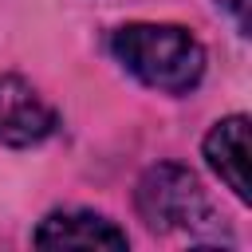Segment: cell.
I'll list each match as a JSON object with an SVG mask.
<instances>
[{"mask_svg": "<svg viewBox=\"0 0 252 252\" xmlns=\"http://www.w3.org/2000/svg\"><path fill=\"white\" fill-rule=\"evenodd\" d=\"M217 4H224V8H228L236 20H240V28L248 24V16H244V8H248V4H244V0H217Z\"/></svg>", "mask_w": 252, "mask_h": 252, "instance_id": "6", "label": "cell"}, {"mask_svg": "<svg viewBox=\"0 0 252 252\" xmlns=\"http://www.w3.org/2000/svg\"><path fill=\"white\" fill-rule=\"evenodd\" d=\"M59 126L55 106L20 75H0V146L24 150L51 138Z\"/></svg>", "mask_w": 252, "mask_h": 252, "instance_id": "3", "label": "cell"}, {"mask_svg": "<svg viewBox=\"0 0 252 252\" xmlns=\"http://www.w3.org/2000/svg\"><path fill=\"white\" fill-rule=\"evenodd\" d=\"M205 161L209 169L236 193V201H248V118L228 114L205 134Z\"/></svg>", "mask_w": 252, "mask_h": 252, "instance_id": "5", "label": "cell"}, {"mask_svg": "<svg viewBox=\"0 0 252 252\" xmlns=\"http://www.w3.org/2000/svg\"><path fill=\"white\" fill-rule=\"evenodd\" d=\"M138 217L154 232H197L209 220V197L193 169L177 161H158L138 177L134 189Z\"/></svg>", "mask_w": 252, "mask_h": 252, "instance_id": "2", "label": "cell"}, {"mask_svg": "<svg viewBox=\"0 0 252 252\" xmlns=\"http://www.w3.org/2000/svg\"><path fill=\"white\" fill-rule=\"evenodd\" d=\"M110 51L138 83L161 94H189L205 75V47L181 24H122Z\"/></svg>", "mask_w": 252, "mask_h": 252, "instance_id": "1", "label": "cell"}, {"mask_svg": "<svg viewBox=\"0 0 252 252\" xmlns=\"http://www.w3.org/2000/svg\"><path fill=\"white\" fill-rule=\"evenodd\" d=\"M35 248H126L130 236L106 220L102 213H91V209H55L39 220L35 236H32Z\"/></svg>", "mask_w": 252, "mask_h": 252, "instance_id": "4", "label": "cell"}]
</instances>
